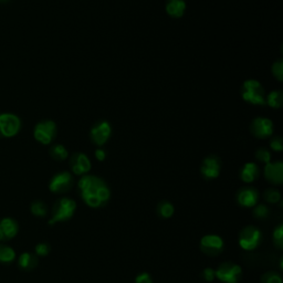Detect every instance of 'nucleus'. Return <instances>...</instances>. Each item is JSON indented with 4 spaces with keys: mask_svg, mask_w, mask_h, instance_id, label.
<instances>
[{
    "mask_svg": "<svg viewBox=\"0 0 283 283\" xmlns=\"http://www.w3.org/2000/svg\"><path fill=\"white\" fill-rule=\"evenodd\" d=\"M253 216L258 219H266L270 215V209L265 204H257L253 207Z\"/></svg>",
    "mask_w": 283,
    "mask_h": 283,
    "instance_id": "25",
    "label": "nucleus"
},
{
    "mask_svg": "<svg viewBox=\"0 0 283 283\" xmlns=\"http://www.w3.org/2000/svg\"><path fill=\"white\" fill-rule=\"evenodd\" d=\"M262 283H283V281L278 272L269 271L262 275Z\"/></svg>",
    "mask_w": 283,
    "mask_h": 283,
    "instance_id": "28",
    "label": "nucleus"
},
{
    "mask_svg": "<svg viewBox=\"0 0 283 283\" xmlns=\"http://www.w3.org/2000/svg\"><path fill=\"white\" fill-rule=\"evenodd\" d=\"M283 103V95L281 91H272L266 97V104H268L270 108L279 109Z\"/></svg>",
    "mask_w": 283,
    "mask_h": 283,
    "instance_id": "20",
    "label": "nucleus"
},
{
    "mask_svg": "<svg viewBox=\"0 0 283 283\" xmlns=\"http://www.w3.org/2000/svg\"><path fill=\"white\" fill-rule=\"evenodd\" d=\"M259 192L256 188L245 187L241 188L237 194V201L245 208H253L258 204Z\"/></svg>",
    "mask_w": 283,
    "mask_h": 283,
    "instance_id": "14",
    "label": "nucleus"
},
{
    "mask_svg": "<svg viewBox=\"0 0 283 283\" xmlns=\"http://www.w3.org/2000/svg\"><path fill=\"white\" fill-rule=\"evenodd\" d=\"M256 158L261 163L268 164V163L271 161V153L269 152L267 148H259L256 152Z\"/></svg>",
    "mask_w": 283,
    "mask_h": 283,
    "instance_id": "29",
    "label": "nucleus"
},
{
    "mask_svg": "<svg viewBox=\"0 0 283 283\" xmlns=\"http://www.w3.org/2000/svg\"><path fill=\"white\" fill-rule=\"evenodd\" d=\"M200 250L208 257H217L224 250L225 242L220 236L206 235L200 239Z\"/></svg>",
    "mask_w": 283,
    "mask_h": 283,
    "instance_id": "6",
    "label": "nucleus"
},
{
    "mask_svg": "<svg viewBox=\"0 0 283 283\" xmlns=\"http://www.w3.org/2000/svg\"><path fill=\"white\" fill-rule=\"evenodd\" d=\"M264 199L268 204H278L281 200V194L278 189L275 188H268L264 193Z\"/></svg>",
    "mask_w": 283,
    "mask_h": 283,
    "instance_id": "24",
    "label": "nucleus"
},
{
    "mask_svg": "<svg viewBox=\"0 0 283 283\" xmlns=\"http://www.w3.org/2000/svg\"><path fill=\"white\" fill-rule=\"evenodd\" d=\"M216 279L223 283H238L241 279L242 269L233 262H224L215 270Z\"/></svg>",
    "mask_w": 283,
    "mask_h": 283,
    "instance_id": "5",
    "label": "nucleus"
},
{
    "mask_svg": "<svg viewBox=\"0 0 283 283\" xmlns=\"http://www.w3.org/2000/svg\"><path fill=\"white\" fill-rule=\"evenodd\" d=\"M260 169L256 163H247L244 165V167L240 171V178L246 184L253 183L256 179L259 178Z\"/></svg>",
    "mask_w": 283,
    "mask_h": 283,
    "instance_id": "17",
    "label": "nucleus"
},
{
    "mask_svg": "<svg viewBox=\"0 0 283 283\" xmlns=\"http://www.w3.org/2000/svg\"><path fill=\"white\" fill-rule=\"evenodd\" d=\"M241 96L253 105H266V91L257 80H247L241 88Z\"/></svg>",
    "mask_w": 283,
    "mask_h": 283,
    "instance_id": "3",
    "label": "nucleus"
},
{
    "mask_svg": "<svg viewBox=\"0 0 283 283\" xmlns=\"http://www.w3.org/2000/svg\"><path fill=\"white\" fill-rule=\"evenodd\" d=\"M18 233V225L11 218H5L0 221V241L10 240Z\"/></svg>",
    "mask_w": 283,
    "mask_h": 283,
    "instance_id": "16",
    "label": "nucleus"
},
{
    "mask_svg": "<svg viewBox=\"0 0 283 283\" xmlns=\"http://www.w3.org/2000/svg\"><path fill=\"white\" fill-rule=\"evenodd\" d=\"M20 130V119L13 114L0 115V137H12Z\"/></svg>",
    "mask_w": 283,
    "mask_h": 283,
    "instance_id": "9",
    "label": "nucleus"
},
{
    "mask_svg": "<svg viewBox=\"0 0 283 283\" xmlns=\"http://www.w3.org/2000/svg\"><path fill=\"white\" fill-rule=\"evenodd\" d=\"M112 127L109 122L101 121L91 129L90 136L93 143L97 146H103L111 137Z\"/></svg>",
    "mask_w": 283,
    "mask_h": 283,
    "instance_id": "11",
    "label": "nucleus"
},
{
    "mask_svg": "<svg viewBox=\"0 0 283 283\" xmlns=\"http://www.w3.org/2000/svg\"><path fill=\"white\" fill-rule=\"evenodd\" d=\"M76 210V203L68 197H62L54 204L52 208V216L49 220V225L67 221L72 218Z\"/></svg>",
    "mask_w": 283,
    "mask_h": 283,
    "instance_id": "2",
    "label": "nucleus"
},
{
    "mask_svg": "<svg viewBox=\"0 0 283 283\" xmlns=\"http://www.w3.org/2000/svg\"><path fill=\"white\" fill-rule=\"evenodd\" d=\"M38 264V260L33 254L29 252H25L19 258V266L24 270H31Z\"/></svg>",
    "mask_w": 283,
    "mask_h": 283,
    "instance_id": "19",
    "label": "nucleus"
},
{
    "mask_svg": "<svg viewBox=\"0 0 283 283\" xmlns=\"http://www.w3.org/2000/svg\"><path fill=\"white\" fill-rule=\"evenodd\" d=\"M73 177L69 172H61L52 177V179L49 184V189L52 193L62 194L67 193L72 188Z\"/></svg>",
    "mask_w": 283,
    "mask_h": 283,
    "instance_id": "8",
    "label": "nucleus"
},
{
    "mask_svg": "<svg viewBox=\"0 0 283 283\" xmlns=\"http://www.w3.org/2000/svg\"><path fill=\"white\" fill-rule=\"evenodd\" d=\"M174 212H175V208H174L172 203H169V201H160L157 205V214L161 218H165V219L171 218L174 215Z\"/></svg>",
    "mask_w": 283,
    "mask_h": 283,
    "instance_id": "21",
    "label": "nucleus"
},
{
    "mask_svg": "<svg viewBox=\"0 0 283 283\" xmlns=\"http://www.w3.org/2000/svg\"><path fill=\"white\" fill-rule=\"evenodd\" d=\"M201 277L206 282H212L216 279V272L215 269L212 268H206L204 269V271L201 272Z\"/></svg>",
    "mask_w": 283,
    "mask_h": 283,
    "instance_id": "32",
    "label": "nucleus"
},
{
    "mask_svg": "<svg viewBox=\"0 0 283 283\" xmlns=\"http://www.w3.org/2000/svg\"><path fill=\"white\" fill-rule=\"evenodd\" d=\"M135 283H153V279H152L150 273L140 272L136 275Z\"/></svg>",
    "mask_w": 283,
    "mask_h": 283,
    "instance_id": "33",
    "label": "nucleus"
},
{
    "mask_svg": "<svg viewBox=\"0 0 283 283\" xmlns=\"http://www.w3.org/2000/svg\"><path fill=\"white\" fill-rule=\"evenodd\" d=\"M165 10L168 16L173 18H181L186 10L185 0H167Z\"/></svg>",
    "mask_w": 283,
    "mask_h": 283,
    "instance_id": "18",
    "label": "nucleus"
},
{
    "mask_svg": "<svg viewBox=\"0 0 283 283\" xmlns=\"http://www.w3.org/2000/svg\"><path fill=\"white\" fill-rule=\"evenodd\" d=\"M272 239L273 244L278 249H282L283 248V225L280 224L274 228L272 232Z\"/></svg>",
    "mask_w": 283,
    "mask_h": 283,
    "instance_id": "26",
    "label": "nucleus"
},
{
    "mask_svg": "<svg viewBox=\"0 0 283 283\" xmlns=\"http://www.w3.org/2000/svg\"><path fill=\"white\" fill-rule=\"evenodd\" d=\"M266 179L273 185H281L283 183L282 161H270L265 166Z\"/></svg>",
    "mask_w": 283,
    "mask_h": 283,
    "instance_id": "15",
    "label": "nucleus"
},
{
    "mask_svg": "<svg viewBox=\"0 0 283 283\" xmlns=\"http://www.w3.org/2000/svg\"><path fill=\"white\" fill-rule=\"evenodd\" d=\"M50 155L55 160H65L68 158L69 153L65 146L58 144L50 148Z\"/></svg>",
    "mask_w": 283,
    "mask_h": 283,
    "instance_id": "23",
    "label": "nucleus"
},
{
    "mask_svg": "<svg viewBox=\"0 0 283 283\" xmlns=\"http://www.w3.org/2000/svg\"><path fill=\"white\" fill-rule=\"evenodd\" d=\"M250 132L254 137L268 138L273 134V123L267 117H257L250 125Z\"/></svg>",
    "mask_w": 283,
    "mask_h": 283,
    "instance_id": "10",
    "label": "nucleus"
},
{
    "mask_svg": "<svg viewBox=\"0 0 283 283\" xmlns=\"http://www.w3.org/2000/svg\"><path fill=\"white\" fill-rule=\"evenodd\" d=\"M221 160L216 155H210L203 160L200 167V173L204 178L215 179L220 174Z\"/></svg>",
    "mask_w": 283,
    "mask_h": 283,
    "instance_id": "12",
    "label": "nucleus"
},
{
    "mask_svg": "<svg viewBox=\"0 0 283 283\" xmlns=\"http://www.w3.org/2000/svg\"><path fill=\"white\" fill-rule=\"evenodd\" d=\"M0 2H2V3H6V2H7V0H0Z\"/></svg>",
    "mask_w": 283,
    "mask_h": 283,
    "instance_id": "36",
    "label": "nucleus"
},
{
    "mask_svg": "<svg viewBox=\"0 0 283 283\" xmlns=\"http://www.w3.org/2000/svg\"><path fill=\"white\" fill-rule=\"evenodd\" d=\"M262 240V233L254 226H247L239 233V246L246 251L257 249Z\"/></svg>",
    "mask_w": 283,
    "mask_h": 283,
    "instance_id": "4",
    "label": "nucleus"
},
{
    "mask_svg": "<svg viewBox=\"0 0 283 283\" xmlns=\"http://www.w3.org/2000/svg\"><path fill=\"white\" fill-rule=\"evenodd\" d=\"M56 134V126L52 121H42L34 127V138L39 143L48 145L54 139Z\"/></svg>",
    "mask_w": 283,
    "mask_h": 283,
    "instance_id": "7",
    "label": "nucleus"
},
{
    "mask_svg": "<svg viewBox=\"0 0 283 283\" xmlns=\"http://www.w3.org/2000/svg\"><path fill=\"white\" fill-rule=\"evenodd\" d=\"M70 166L74 175L84 176L91 171V161L86 154L75 153L71 156Z\"/></svg>",
    "mask_w": 283,
    "mask_h": 283,
    "instance_id": "13",
    "label": "nucleus"
},
{
    "mask_svg": "<svg viewBox=\"0 0 283 283\" xmlns=\"http://www.w3.org/2000/svg\"><path fill=\"white\" fill-rule=\"evenodd\" d=\"M270 146L273 151L275 152H281L283 150V143H282V138L280 136L273 137L270 141Z\"/></svg>",
    "mask_w": 283,
    "mask_h": 283,
    "instance_id": "34",
    "label": "nucleus"
},
{
    "mask_svg": "<svg viewBox=\"0 0 283 283\" xmlns=\"http://www.w3.org/2000/svg\"><path fill=\"white\" fill-rule=\"evenodd\" d=\"M16 252L8 246L0 245V262L9 264L15 260Z\"/></svg>",
    "mask_w": 283,
    "mask_h": 283,
    "instance_id": "22",
    "label": "nucleus"
},
{
    "mask_svg": "<svg viewBox=\"0 0 283 283\" xmlns=\"http://www.w3.org/2000/svg\"><path fill=\"white\" fill-rule=\"evenodd\" d=\"M272 74L274 77H277L279 81L283 80V63L281 60L274 62L272 65Z\"/></svg>",
    "mask_w": 283,
    "mask_h": 283,
    "instance_id": "30",
    "label": "nucleus"
},
{
    "mask_svg": "<svg viewBox=\"0 0 283 283\" xmlns=\"http://www.w3.org/2000/svg\"><path fill=\"white\" fill-rule=\"evenodd\" d=\"M49 252H50V246H49L48 244H39L35 246V253H37V256L39 257H46L49 254Z\"/></svg>",
    "mask_w": 283,
    "mask_h": 283,
    "instance_id": "31",
    "label": "nucleus"
},
{
    "mask_svg": "<svg viewBox=\"0 0 283 283\" xmlns=\"http://www.w3.org/2000/svg\"><path fill=\"white\" fill-rule=\"evenodd\" d=\"M77 187L81 193V197L87 206L91 208H100L109 201L111 190L106 183L94 175L82 176Z\"/></svg>",
    "mask_w": 283,
    "mask_h": 283,
    "instance_id": "1",
    "label": "nucleus"
},
{
    "mask_svg": "<svg viewBox=\"0 0 283 283\" xmlns=\"http://www.w3.org/2000/svg\"><path fill=\"white\" fill-rule=\"evenodd\" d=\"M31 212L34 215V216H37V217H45L47 215V206H46V204L44 201H33L31 204Z\"/></svg>",
    "mask_w": 283,
    "mask_h": 283,
    "instance_id": "27",
    "label": "nucleus"
},
{
    "mask_svg": "<svg viewBox=\"0 0 283 283\" xmlns=\"http://www.w3.org/2000/svg\"><path fill=\"white\" fill-rule=\"evenodd\" d=\"M94 154H95V158L97 160H100V161L105 160V158H106V152L104 150H102V148H97Z\"/></svg>",
    "mask_w": 283,
    "mask_h": 283,
    "instance_id": "35",
    "label": "nucleus"
}]
</instances>
